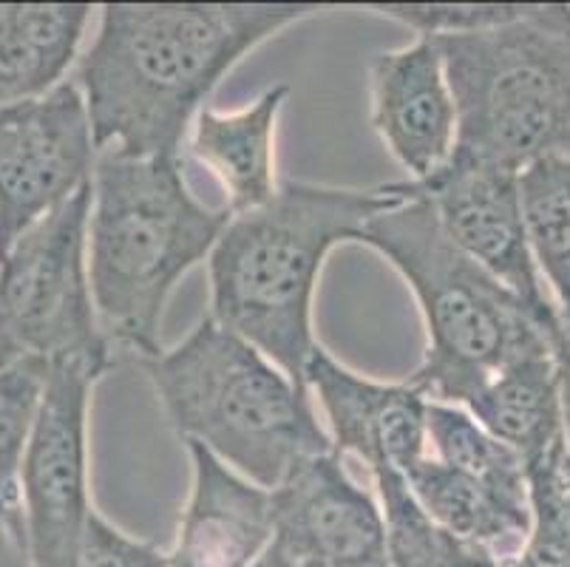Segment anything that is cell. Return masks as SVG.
I'll return each instance as SVG.
<instances>
[{"instance_id":"cell-1","label":"cell","mask_w":570,"mask_h":567,"mask_svg":"<svg viewBox=\"0 0 570 567\" xmlns=\"http://www.w3.org/2000/svg\"><path fill=\"white\" fill-rule=\"evenodd\" d=\"M318 3H106L77 62L97 150L179 156L196 114L253 49Z\"/></svg>"},{"instance_id":"cell-2","label":"cell","mask_w":570,"mask_h":567,"mask_svg":"<svg viewBox=\"0 0 570 567\" xmlns=\"http://www.w3.org/2000/svg\"><path fill=\"white\" fill-rule=\"evenodd\" d=\"M401 202L395 185L284 182L264 205L230 213L207 256V315L304 387V369L318 346L313 301L326 256Z\"/></svg>"},{"instance_id":"cell-3","label":"cell","mask_w":570,"mask_h":567,"mask_svg":"<svg viewBox=\"0 0 570 567\" xmlns=\"http://www.w3.org/2000/svg\"><path fill=\"white\" fill-rule=\"evenodd\" d=\"M227 207L194 196L179 156L97 154L88 213V281L111 350L163 352V315L176 284L210 256Z\"/></svg>"},{"instance_id":"cell-4","label":"cell","mask_w":570,"mask_h":567,"mask_svg":"<svg viewBox=\"0 0 570 567\" xmlns=\"http://www.w3.org/2000/svg\"><path fill=\"white\" fill-rule=\"evenodd\" d=\"M139 366L179 440L256 486L276 491L295 468L333 451L307 387L210 315Z\"/></svg>"},{"instance_id":"cell-5","label":"cell","mask_w":570,"mask_h":567,"mask_svg":"<svg viewBox=\"0 0 570 567\" xmlns=\"http://www.w3.org/2000/svg\"><path fill=\"white\" fill-rule=\"evenodd\" d=\"M395 190L401 205L370 218L355 244L375 250L401 273L423 315L426 350L409 383L434 403L463 405L502 366L553 350L557 330L460 253L426 199Z\"/></svg>"},{"instance_id":"cell-6","label":"cell","mask_w":570,"mask_h":567,"mask_svg":"<svg viewBox=\"0 0 570 567\" xmlns=\"http://www.w3.org/2000/svg\"><path fill=\"white\" fill-rule=\"evenodd\" d=\"M458 106V148L522 170L570 156V7L528 3L497 29L438 40Z\"/></svg>"},{"instance_id":"cell-7","label":"cell","mask_w":570,"mask_h":567,"mask_svg":"<svg viewBox=\"0 0 570 567\" xmlns=\"http://www.w3.org/2000/svg\"><path fill=\"white\" fill-rule=\"evenodd\" d=\"M91 185L35 222L0 256V369L23 358L49 366L111 369L88 281Z\"/></svg>"},{"instance_id":"cell-8","label":"cell","mask_w":570,"mask_h":567,"mask_svg":"<svg viewBox=\"0 0 570 567\" xmlns=\"http://www.w3.org/2000/svg\"><path fill=\"white\" fill-rule=\"evenodd\" d=\"M97 381L82 366H49L23 462V550L32 567H77L95 511L88 488V405Z\"/></svg>"},{"instance_id":"cell-9","label":"cell","mask_w":570,"mask_h":567,"mask_svg":"<svg viewBox=\"0 0 570 567\" xmlns=\"http://www.w3.org/2000/svg\"><path fill=\"white\" fill-rule=\"evenodd\" d=\"M403 194L432 205L440 227L460 253L508 287L539 321L557 330V306L533 264L522 218L520 170L463 148L423 182H395Z\"/></svg>"},{"instance_id":"cell-10","label":"cell","mask_w":570,"mask_h":567,"mask_svg":"<svg viewBox=\"0 0 570 567\" xmlns=\"http://www.w3.org/2000/svg\"><path fill=\"white\" fill-rule=\"evenodd\" d=\"M97 145L75 80L0 108V256L35 222L91 185Z\"/></svg>"},{"instance_id":"cell-11","label":"cell","mask_w":570,"mask_h":567,"mask_svg":"<svg viewBox=\"0 0 570 567\" xmlns=\"http://www.w3.org/2000/svg\"><path fill=\"white\" fill-rule=\"evenodd\" d=\"M276 545L307 567H392L381 502L344 457L321 454L276 488Z\"/></svg>"},{"instance_id":"cell-12","label":"cell","mask_w":570,"mask_h":567,"mask_svg":"<svg viewBox=\"0 0 570 567\" xmlns=\"http://www.w3.org/2000/svg\"><path fill=\"white\" fill-rule=\"evenodd\" d=\"M304 387L324 414L333 454L355 457L370 477L381 471L403 477L429 454V400L409 381H372L318 343L304 369Z\"/></svg>"},{"instance_id":"cell-13","label":"cell","mask_w":570,"mask_h":567,"mask_svg":"<svg viewBox=\"0 0 570 567\" xmlns=\"http://www.w3.org/2000/svg\"><path fill=\"white\" fill-rule=\"evenodd\" d=\"M370 125L406 170V182L438 174L458 148V106L438 40L377 51L370 60Z\"/></svg>"},{"instance_id":"cell-14","label":"cell","mask_w":570,"mask_h":567,"mask_svg":"<svg viewBox=\"0 0 570 567\" xmlns=\"http://www.w3.org/2000/svg\"><path fill=\"white\" fill-rule=\"evenodd\" d=\"M190 491L168 567H253L276 542V493L256 486L196 443Z\"/></svg>"},{"instance_id":"cell-15","label":"cell","mask_w":570,"mask_h":567,"mask_svg":"<svg viewBox=\"0 0 570 567\" xmlns=\"http://www.w3.org/2000/svg\"><path fill=\"white\" fill-rule=\"evenodd\" d=\"M287 82L262 91L236 111L202 108L190 125V154L222 182L227 211L245 213L276 194V128Z\"/></svg>"},{"instance_id":"cell-16","label":"cell","mask_w":570,"mask_h":567,"mask_svg":"<svg viewBox=\"0 0 570 567\" xmlns=\"http://www.w3.org/2000/svg\"><path fill=\"white\" fill-rule=\"evenodd\" d=\"M463 409L514 451L525 471L564 451L553 350L531 352L502 366L465 400Z\"/></svg>"},{"instance_id":"cell-17","label":"cell","mask_w":570,"mask_h":567,"mask_svg":"<svg viewBox=\"0 0 570 567\" xmlns=\"http://www.w3.org/2000/svg\"><path fill=\"white\" fill-rule=\"evenodd\" d=\"M91 14L88 3H0V108L63 86Z\"/></svg>"},{"instance_id":"cell-18","label":"cell","mask_w":570,"mask_h":567,"mask_svg":"<svg viewBox=\"0 0 570 567\" xmlns=\"http://www.w3.org/2000/svg\"><path fill=\"white\" fill-rule=\"evenodd\" d=\"M409 493L423 514L465 542L497 548H517L531 530V493L528 488H505L471 477L426 454L406 475Z\"/></svg>"},{"instance_id":"cell-19","label":"cell","mask_w":570,"mask_h":567,"mask_svg":"<svg viewBox=\"0 0 570 567\" xmlns=\"http://www.w3.org/2000/svg\"><path fill=\"white\" fill-rule=\"evenodd\" d=\"M522 218L557 319L570 315V156H542L520 170Z\"/></svg>"},{"instance_id":"cell-20","label":"cell","mask_w":570,"mask_h":567,"mask_svg":"<svg viewBox=\"0 0 570 567\" xmlns=\"http://www.w3.org/2000/svg\"><path fill=\"white\" fill-rule=\"evenodd\" d=\"M49 363L23 358L0 369V550L23 548V462Z\"/></svg>"},{"instance_id":"cell-21","label":"cell","mask_w":570,"mask_h":567,"mask_svg":"<svg viewBox=\"0 0 570 567\" xmlns=\"http://www.w3.org/2000/svg\"><path fill=\"white\" fill-rule=\"evenodd\" d=\"M377 488L392 567H502L489 548L458 539L434 525L395 471L372 475Z\"/></svg>"},{"instance_id":"cell-22","label":"cell","mask_w":570,"mask_h":567,"mask_svg":"<svg viewBox=\"0 0 570 567\" xmlns=\"http://www.w3.org/2000/svg\"><path fill=\"white\" fill-rule=\"evenodd\" d=\"M426 446L434 460L465 475L505 488H528L525 466L511 449L491 437L463 405L434 403L426 409Z\"/></svg>"},{"instance_id":"cell-23","label":"cell","mask_w":570,"mask_h":567,"mask_svg":"<svg viewBox=\"0 0 570 567\" xmlns=\"http://www.w3.org/2000/svg\"><path fill=\"white\" fill-rule=\"evenodd\" d=\"M366 12L406 26L414 38H454L505 26L525 14L528 3H372Z\"/></svg>"},{"instance_id":"cell-24","label":"cell","mask_w":570,"mask_h":567,"mask_svg":"<svg viewBox=\"0 0 570 567\" xmlns=\"http://www.w3.org/2000/svg\"><path fill=\"white\" fill-rule=\"evenodd\" d=\"M77 567H168V554L159 545L128 537L95 508L86 522Z\"/></svg>"},{"instance_id":"cell-25","label":"cell","mask_w":570,"mask_h":567,"mask_svg":"<svg viewBox=\"0 0 570 567\" xmlns=\"http://www.w3.org/2000/svg\"><path fill=\"white\" fill-rule=\"evenodd\" d=\"M531 493V528L570 548V460L568 451L525 471Z\"/></svg>"},{"instance_id":"cell-26","label":"cell","mask_w":570,"mask_h":567,"mask_svg":"<svg viewBox=\"0 0 570 567\" xmlns=\"http://www.w3.org/2000/svg\"><path fill=\"white\" fill-rule=\"evenodd\" d=\"M511 567H570V548L542 530H528Z\"/></svg>"},{"instance_id":"cell-27","label":"cell","mask_w":570,"mask_h":567,"mask_svg":"<svg viewBox=\"0 0 570 567\" xmlns=\"http://www.w3.org/2000/svg\"><path fill=\"white\" fill-rule=\"evenodd\" d=\"M553 361H557V378H559V405H562L564 451H568V460H570V315L559 319L557 335H553Z\"/></svg>"},{"instance_id":"cell-28","label":"cell","mask_w":570,"mask_h":567,"mask_svg":"<svg viewBox=\"0 0 570 567\" xmlns=\"http://www.w3.org/2000/svg\"><path fill=\"white\" fill-rule=\"evenodd\" d=\"M253 567H295V561L289 559V556L284 554V550L278 548L276 542H273V545H269L267 554H264L262 559H258Z\"/></svg>"},{"instance_id":"cell-29","label":"cell","mask_w":570,"mask_h":567,"mask_svg":"<svg viewBox=\"0 0 570 567\" xmlns=\"http://www.w3.org/2000/svg\"><path fill=\"white\" fill-rule=\"evenodd\" d=\"M295 567H307V565H295Z\"/></svg>"}]
</instances>
